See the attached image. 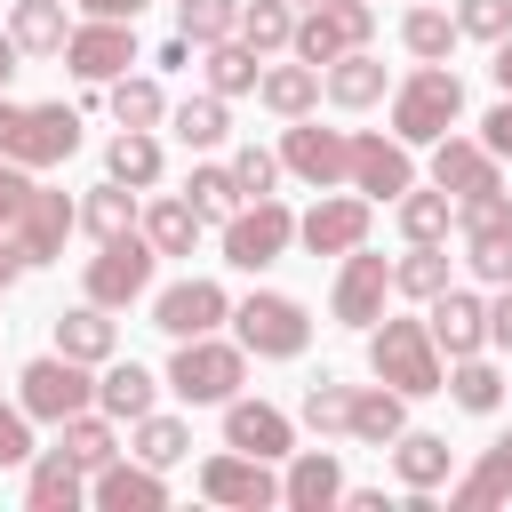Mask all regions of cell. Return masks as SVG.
<instances>
[{
  "label": "cell",
  "mask_w": 512,
  "mask_h": 512,
  "mask_svg": "<svg viewBox=\"0 0 512 512\" xmlns=\"http://www.w3.org/2000/svg\"><path fill=\"white\" fill-rule=\"evenodd\" d=\"M456 120H464V80H456L448 64H416V72L392 88V136H400V144H440Z\"/></svg>",
  "instance_id": "1"
},
{
  "label": "cell",
  "mask_w": 512,
  "mask_h": 512,
  "mask_svg": "<svg viewBox=\"0 0 512 512\" xmlns=\"http://www.w3.org/2000/svg\"><path fill=\"white\" fill-rule=\"evenodd\" d=\"M368 368H376V384H392V392H408V400H424V392L448 384L440 344H432L424 320H384V328H368Z\"/></svg>",
  "instance_id": "2"
},
{
  "label": "cell",
  "mask_w": 512,
  "mask_h": 512,
  "mask_svg": "<svg viewBox=\"0 0 512 512\" xmlns=\"http://www.w3.org/2000/svg\"><path fill=\"white\" fill-rule=\"evenodd\" d=\"M240 376H248V352L224 344V336H184L176 360H168V392H184L192 408H224L240 392Z\"/></svg>",
  "instance_id": "3"
},
{
  "label": "cell",
  "mask_w": 512,
  "mask_h": 512,
  "mask_svg": "<svg viewBox=\"0 0 512 512\" xmlns=\"http://www.w3.org/2000/svg\"><path fill=\"white\" fill-rule=\"evenodd\" d=\"M288 240H296V216H288L280 192L240 200V208L224 216V264H232V272H264V264H280Z\"/></svg>",
  "instance_id": "4"
},
{
  "label": "cell",
  "mask_w": 512,
  "mask_h": 512,
  "mask_svg": "<svg viewBox=\"0 0 512 512\" xmlns=\"http://www.w3.org/2000/svg\"><path fill=\"white\" fill-rule=\"evenodd\" d=\"M232 344L240 352H256V360H296L304 344H312V320H304V304L296 296H280V288H256L248 304H232Z\"/></svg>",
  "instance_id": "5"
},
{
  "label": "cell",
  "mask_w": 512,
  "mask_h": 512,
  "mask_svg": "<svg viewBox=\"0 0 512 512\" xmlns=\"http://www.w3.org/2000/svg\"><path fill=\"white\" fill-rule=\"evenodd\" d=\"M368 32H376V0H312L304 16H296V32H288V48H296V64H336L344 48H368Z\"/></svg>",
  "instance_id": "6"
},
{
  "label": "cell",
  "mask_w": 512,
  "mask_h": 512,
  "mask_svg": "<svg viewBox=\"0 0 512 512\" xmlns=\"http://www.w3.org/2000/svg\"><path fill=\"white\" fill-rule=\"evenodd\" d=\"M16 400H24V416H40V424H64V416H80V408H96V384H88V360H64V352H48V360H32V368L16 376Z\"/></svg>",
  "instance_id": "7"
},
{
  "label": "cell",
  "mask_w": 512,
  "mask_h": 512,
  "mask_svg": "<svg viewBox=\"0 0 512 512\" xmlns=\"http://www.w3.org/2000/svg\"><path fill=\"white\" fill-rule=\"evenodd\" d=\"M152 264H160V248H152L144 232H120V240H104V256H88V304H104V312L136 304V296L152 288Z\"/></svg>",
  "instance_id": "8"
},
{
  "label": "cell",
  "mask_w": 512,
  "mask_h": 512,
  "mask_svg": "<svg viewBox=\"0 0 512 512\" xmlns=\"http://www.w3.org/2000/svg\"><path fill=\"white\" fill-rule=\"evenodd\" d=\"M72 152H80V112L72 104H24L0 160H16V168H64Z\"/></svg>",
  "instance_id": "9"
},
{
  "label": "cell",
  "mask_w": 512,
  "mask_h": 512,
  "mask_svg": "<svg viewBox=\"0 0 512 512\" xmlns=\"http://www.w3.org/2000/svg\"><path fill=\"white\" fill-rule=\"evenodd\" d=\"M200 496H208V504H232V512H264V504H280V480H272L264 456L224 448V456L200 464Z\"/></svg>",
  "instance_id": "10"
},
{
  "label": "cell",
  "mask_w": 512,
  "mask_h": 512,
  "mask_svg": "<svg viewBox=\"0 0 512 512\" xmlns=\"http://www.w3.org/2000/svg\"><path fill=\"white\" fill-rule=\"evenodd\" d=\"M280 168L304 176L312 192H336L344 168H352V136H344V128H312V120H296V128L280 136Z\"/></svg>",
  "instance_id": "11"
},
{
  "label": "cell",
  "mask_w": 512,
  "mask_h": 512,
  "mask_svg": "<svg viewBox=\"0 0 512 512\" xmlns=\"http://www.w3.org/2000/svg\"><path fill=\"white\" fill-rule=\"evenodd\" d=\"M224 320H232V296H224L216 280H176V288L152 296V328L176 336V344H184V336H216Z\"/></svg>",
  "instance_id": "12"
},
{
  "label": "cell",
  "mask_w": 512,
  "mask_h": 512,
  "mask_svg": "<svg viewBox=\"0 0 512 512\" xmlns=\"http://www.w3.org/2000/svg\"><path fill=\"white\" fill-rule=\"evenodd\" d=\"M384 296H392V264L384 256H368V240L344 256V272H336V296H328V312L344 320V328H376L384 320Z\"/></svg>",
  "instance_id": "13"
},
{
  "label": "cell",
  "mask_w": 512,
  "mask_h": 512,
  "mask_svg": "<svg viewBox=\"0 0 512 512\" xmlns=\"http://www.w3.org/2000/svg\"><path fill=\"white\" fill-rule=\"evenodd\" d=\"M64 64H72L80 80H120V72L136 64V24H112V16H88V24H72V40H64Z\"/></svg>",
  "instance_id": "14"
},
{
  "label": "cell",
  "mask_w": 512,
  "mask_h": 512,
  "mask_svg": "<svg viewBox=\"0 0 512 512\" xmlns=\"http://www.w3.org/2000/svg\"><path fill=\"white\" fill-rule=\"evenodd\" d=\"M344 184H352L360 200H400V192L416 184V160H408L400 136H352V168H344Z\"/></svg>",
  "instance_id": "15"
},
{
  "label": "cell",
  "mask_w": 512,
  "mask_h": 512,
  "mask_svg": "<svg viewBox=\"0 0 512 512\" xmlns=\"http://www.w3.org/2000/svg\"><path fill=\"white\" fill-rule=\"evenodd\" d=\"M80 224V208L64 200V192H48V184H32V200H24V216L8 224V240H16V256L24 264H56L64 256V232Z\"/></svg>",
  "instance_id": "16"
},
{
  "label": "cell",
  "mask_w": 512,
  "mask_h": 512,
  "mask_svg": "<svg viewBox=\"0 0 512 512\" xmlns=\"http://www.w3.org/2000/svg\"><path fill=\"white\" fill-rule=\"evenodd\" d=\"M296 240L312 256H352L368 240V200H344V192H320L304 216H296Z\"/></svg>",
  "instance_id": "17"
},
{
  "label": "cell",
  "mask_w": 512,
  "mask_h": 512,
  "mask_svg": "<svg viewBox=\"0 0 512 512\" xmlns=\"http://www.w3.org/2000/svg\"><path fill=\"white\" fill-rule=\"evenodd\" d=\"M424 328H432V344H440L448 360L488 352V304H480L472 288H440V296H432V312H424Z\"/></svg>",
  "instance_id": "18"
},
{
  "label": "cell",
  "mask_w": 512,
  "mask_h": 512,
  "mask_svg": "<svg viewBox=\"0 0 512 512\" xmlns=\"http://www.w3.org/2000/svg\"><path fill=\"white\" fill-rule=\"evenodd\" d=\"M224 448H248V456L272 464V456L296 448V424H288L272 400H240V392H232V400H224Z\"/></svg>",
  "instance_id": "19"
},
{
  "label": "cell",
  "mask_w": 512,
  "mask_h": 512,
  "mask_svg": "<svg viewBox=\"0 0 512 512\" xmlns=\"http://www.w3.org/2000/svg\"><path fill=\"white\" fill-rule=\"evenodd\" d=\"M280 504H288V512H328V504H344V464H336L328 448H288Z\"/></svg>",
  "instance_id": "20"
},
{
  "label": "cell",
  "mask_w": 512,
  "mask_h": 512,
  "mask_svg": "<svg viewBox=\"0 0 512 512\" xmlns=\"http://www.w3.org/2000/svg\"><path fill=\"white\" fill-rule=\"evenodd\" d=\"M432 184H440L448 200H472V192H496L504 176H496V152H488V144L440 136V144H432Z\"/></svg>",
  "instance_id": "21"
},
{
  "label": "cell",
  "mask_w": 512,
  "mask_h": 512,
  "mask_svg": "<svg viewBox=\"0 0 512 512\" xmlns=\"http://www.w3.org/2000/svg\"><path fill=\"white\" fill-rule=\"evenodd\" d=\"M88 496H96L104 512H160V504H168V480H160L144 456H136V464L112 456V464H96V488H88Z\"/></svg>",
  "instance_id": "22"
},
{
  "label": "cell",
  "mask_w": 512,
  "mask_h": 512,
  "mask_svg": "<svg viewBox=\"0 0 512 512\" xmlns=\"http://www.w3.org/2000/svg\"><path fill=\"white\" fill-rule=\"evenodd\" d=\"M80 496H88V472H80L64 448H48V456L24 464V504H32V512H80Z\"/></svg>",
  "instance_id": "23"
},
{
  "label": "cell",
  "mask_w": 512,
  "mask_h": 512,
  "mask_svg": "<svg viewBox=\"0 0 512 512\" xmlns=\"http://www.w3.org/2000/svg\"><path fill=\"white\" fill-rule=\"evenodd\" d=\"M320 96L344 104V112H368V104L384 96V64H376L368 48H344L336 64H320Z\"/></svg>",
  "instance_id": "24"
},
{
  "label": "cell",
  "mask_w": 512,
  "mask_h": 512,
  "mask_svg": "<svg viewBox=\"0 0 512 512\" xmlns=\"http://www.w3.org/2000/svg\"><path fill=\"white\" fill-rule=\"evenodd\" d=\"M360 448H392L400 432H408V392H392V384H368V392H352V424H344Z\"/></svg>",
  "instance_id": "25"
},
{
  "label": "cell",
  "mask_w": 512,
  "mask_h": 512,
  "mask_svg": "<svg viewBox=\"0 0 512 512\" xmlns=\"http://www.w3.org/2000/svg\"><path fill=\"white\" fill-rule=\"evenodd\" d=\"M152 400H160V376H152V368H136V360H104V376H96V408H104V416L136 424Z\"/></svg>",
  "instance_id": "26"
},
{
  "label": "cell",
  "mask_w": 512,
  "mask_h": 512,
  "mask_svg": "<svg viewBox=\"0 0 512 512\" xmlns=\"http://www.w3.org/2000/svg\"><path fill=\"white\" fill-rule=\"evenodd\" d=\"M8 40H16L24 56H64V40H72V16H64V0H16V16H8Z\"/></svg>",
  "instance_id": "27"
},
{
  "label": "cell",
  "mask_w": 512,
  "mask_h": 512,
  "mask_svg": "<svg viewBox=\"0 0 512 512\" xmlns=\"http://www.w3.org/2000/svg\"><path fill=\"white\" fill-rule=\"evenodd\" d=\"M456 232H464V264H472V280L504 288V280H512V216H480V224H456Z\"/></svg>",
  "instance_id": "28"
},
{
  "label": "cell",
  "mask_w": 512,
  "mask_h": 512,
  "mask_svg": "<svg viewBox=\"0 0 512 512\" xmlns=\"http://www.w3.org/2000/svg\"><path fill=\"white\" fill-rule=\"evenodd\" d=\"M504 496H512V432H504V440L448 488V504H456V512H488V504H504Z\"/></svg>",
  "instance_id": "29"
},
{
  "label": "cell",
  "mask_w": 512,
  "mask_h": 512,
  "mask_svg": "<svg viewBox=\"0 0 512 512\" xmlns=\"http://www.w3.org/2000/svg\"><path fill=\"white\" fill-rule=\"evenodd\" d=\"M112 344H120V336H112V312H104V304H80V312H64V320H56V352H64V360L104 368V360H112Z\"/></svg>",
  "instance_id": "30"
},
{
  "label": "cell",
  "mask_w": 512,
  "mask_h": 512,
  "mask_svg": "<svg viewBox=\"0 0 512 512\" xmlns=\"http://www.w3.org/2000/svg\"><path fill=\"white\" fill-rule=\"evenodd\" d=\"M448 464H456V448H448L440 432H400V440H392V472H400V488H440Z\"/></svg>",
  "instance_id": "31"
},
{
  "label": "cell",
  "mask_w": 512,
  "mask_h": 512,
  "mask_svg": "<svg viewBox=\"0 0 512 512\" xmlns=\"http://www.w3.org/2000/svg\"><path fill=\"white\" fill-rule=\"evenodd\" d=\"M256 96H264V112L304 120V112L320 104V72H312V64H272V72H256Z\"/></svg>",
  "instance_id": "32"
},
{
  "label": "cell",
  "mask_w": 512,
  "mask_h": 512,
  "mask_svg": "<svg viewBox=\"0 0 512 512\" xmlns=\"http://www.w3.org/2000/svg\"><path fill=\"white\" fill-rule=\"evenodd\" d=\"M104 168H112V184H128V192L160 184V136H152V128H120L112 152H104Z\"/></svg>",
  "instance_id": "33"
},
{
  "label": "cell",
  "mask_w": 512,
  "mask_h": 512,
  "mask_svg": "<svg viewBox=\"0 0 512 512\" xmlns=\"http://www.w3.org/2000/svg\"><path fill=\"white\" fill-rule=\"evenodd\" d=\"M136 232H144L160 256H192V240H200V208H192V200H152V208L136 216Z\"/></svg>",
  "instance_id": "34"
},
{
  "label": "cell",
  "mask_w": 512,
  "mask_h": 512,
  "mask_svg": "<svg viewBox=\"0 0 512 512\" xmlns=\"http://www.w3.org/2000/svg\"><path fill=\"white\" fill-rule=\"evenodd\" d=\"M456 40H464V32H456L448 8H408V16H400V48H408L416 64H448Z\"/></svg>",
  "instance_id": "35"
},
{
  "label": "cell",
  "mask_w": 512,
  "mask_h": 512,
  "mask_svg": "<svg viewBox=\"0 0 512 512\" xmlns=\"http://www.w3.org/2000/svg\"><path fill=\"white\" fill-rule=\"evenodd\" d=\"M392 288L416 296V304H432V296L448 288V248H440V240H408V256L392 264Z\"/></svg>",
  "instance_id": "36"
},
{
  "label": "cell",
  "mask_w": 512,
  "mask_h": 512,
  "mask_svg": "<svg viewBox=\"0 0 512 512\" xmlns=\"http://www.w3.org/2000/svg\"><path fill=\"white\" fill-rule=\"evenodd\" d=\"M56 448H64L80 472H96V464H112V456H120V440H112V416H88V408L56 424Z\"/></svg>",
  "instance_id": "37"
},
{
  "label": "cell",
  "mask_w": 512,
  "mask_h": 512,
  "mask_svg": "<svg viewBox=\"0 0 512 512\" xmlns=\"http://www.w3.org/2000/svg\"><path fill=\"white\" fill-rule=\"evenodd\" d=\"M200 64H208V88H216V96H248V88H256V48H248L240 32H232V40H208Z\"/></svg>",
  "instance_id": "38"
},
{
  "label": "cell",
  "mask_w": 512,
  "mask_h": 512,
  "mask_svg": "<svg viewBox=\"0 0 512 512\" xmlns=\"http://www.w3.org/2000/svg\"><path fill=\"white\" fill-rule=\"evenodd\" d=\"M112 88V120L120 128H160L168 120V96H160V80H144V72H120V80H104Z\"/></svg>",
  "instance_id": "39"
},
{
  "label": "cell",
  "mask_w": 512,
  "mask_h": 512,
  "mask_svg": "<svg viewBox=\"0 0 512 512\" xmlns=\"http://www.w3.org/2000/svg\"><path fill=\"white\" fill-rule=\"evenodd\" d=\"M168 120H176V136H184L192 152H208V144H224V136H232V112H224V96H216V88H208V96H184Z\"/></svg>",
  "instance_id": "40"
},
{
  "label": "cell",
  "mask_w": 512,
  "mask_h": 512,
  "mask_svg": "<svg viewBox=\"0 0 512 512\" xmlns=\"http://www.w3.org/2000/svg\"><path fill=\"white\" fill-rule=\"evenodd\" d=\"M136 216H144V208H136V192H128V184H112V176H104V184L88 192V208H80V224H88L96 240H120V232H136Z\"/></svg>",
  "instance_id": "41"
},
{
  "label": "cell",
  "mask_w": 512,
  "mask_h": 512,
  "mask_svg": "<svg viewBox=\"0 0 512 512\" xmlns=\"http://www.w3.org/2000/svg\"><path fill=\"white\" fill-rule=\"evenodd\" d=\"M392 208H400V232H408V240H448V224H456V200H448L440 184H432V192H416V184H408Z\"/></svg>",
  "instance_id": "42"
},
{
  "label": "cell",
  "mask_w": 512,
  "mask_h": 512,
  "mask_svg": "<svg viewBox=\"0 0 512 512\" xmlns=\"http://www.w3.org/2000/svg\"><path fill=\"white\" fill-rule=\"evenodd\" d=\"M440 392H456V408H472V416H496V408H504V376H496L480 352H464V360H456V376H448Z\"/></svg>",
  "instance_id": "43"
},
{
  "label": "cell",
  "mask_w": 512,
  "mask_h": 512,
  "mask_svg": "<svg viewBox=\"0 0 512 512\" xmlns=\"http://www.w3.org/2000/svg\"><path fill=\"white\" fill-rule=\"evenodd\" d=\"M136 456H144L152 472H168V464H184V456H192V432H184L176 416L144 408V416H136Z\"/></svg>",
  "instance_id": "44"
},
{
  "label": "cell",
  "mask_w": 512,
  "mask_h": 512,
  "mask_svg": "<svg viewBox=\"0 0 512 512\" xmlns=\"http://www.w3.org/2000/svg\"><path fill=\"white\" fill-rule=\"evenodd\" d=\"M288 32H296V8H288V0H240V40H248L256 56L288 48Z\"/></svg>",
  "instance_id": "45"
},
{
  "label": "cell",
  "mask_w": 512,
  "mask_h": 512,
  "mask_svg": "<svg viewBox=\"0 0 512 512\" xmlns=\"http://www.w3.org/2000/svg\"><path fill=\"white\" fill-rule=\"evenodd\" d=\"M176 32H184L192 48L232 40V32H240V0H176Z\"/></svg>",
  "instance_id": "46"
},
{
  "label": "cell",
  "mask_w": 512,
  "mask_h": 512,
  "mask_svg": "<svg viewBox=\"0 0 512 512\" xmlns=\"http://www.w3.org/2000/svg\"><path fill=\"white\" fill-rule=\"evenodd\" d=\"M184 200L200 208V224H208V216L224 224V216L240 208V184H232V168H192V184H184Z\"/></svg>",
  "instance_id": "47"
},
{
  "label": "cell",
  "mask_w": 512,
  "mask_h": 512,
  "mask_svg": "<svg viewBox=\"0 0 512 512\" xmlns=\"http://www.w3.org/2000/svg\"><path fill=\"white\" fill-rule=\"evenodd\" d=\"M304 424H312V432H344V424H352V384H336V376L304 384Z\"/></svg>",
  "instance_id": "48"
},
{
  "label": "cell",
  "mask_w": 512,
  "mask_h": 512,
  "mask_svg": "<svg viewBox=\"0 0 512 512\" xmlns=\"http://www.w3.org/2000/svg\"><path fill=\"white\" fill-rule=\"evenodd\" d=\"M232 184H240V200H264V192L280 184V152H264V144H240V152H232Z\"/></svg>",
  "instance_id": "49"
},
{
  "label": "cell",
  "mask_w": 512,
  "mask_h": 512,
  "mask_svg": "<svg viewBox=\"0 0 512 512\" xmlns=\"http://www.w3.org/2000/svg\"><path fill=\"white\" fill-rule=\"evenodd\" d=\"M456 32L464 40H504L512 32V0H464L456 8Z\"/></svg>",
  "instance_id": "50"
},
{
  "label": "cell",
  "mask_w": 512,
  "mask_h": 512,
  "mask_svg": "<svg viewBox=\"0 0 512 512\" xmlns=\"http://www.w3.org/2000/svg\"><path fill=\"white\" fill-rule=\"evenodd\" d=\"M0 464H32V416H24V400L16 408L0 400Z\"/></svg>",
  "instance_id": "51"
},
{
  "label": "cell",
  "mask_w": 512,
  "mask_h": 512,
  "mask_svg": "<svg viewBox=\"0 0 512 512\" xmlns=\"http://www.w3.org/2000/svg\"><path fill=\"white\" fill-rule=\"evenodd\" d=\"M24 200H32V168H16V160H0V232L24 216Z\"/></svg>",
  "instance_id": "52"
},
{
  "label": "cell",
  "mask_w": 512,
  "mask_h": 512,
  "mask_svg": "<svg viewBox=\"0 0 512 512\" xmlns=\"http://www.w3.org/2000/svg\"><path fill=\"white\" fill-rule=\"evenodd\" d=\"M480 144H488L496 160H512V96H504V104H496V112L480 120Z\"/></svg>",
  "instance_id": "53"
},
{
  "label": "cell",
  "mask_w": 512,
  "mask_h": 512,
  "mask_svg": "<svg viewBox=\"0 0 512 512\" xmlns=\"http://www.w3.org/2000/svg\"><path fill=\"white\" fill-rule=\"evenodd\" d=\"M488 344L496 352H512V280L496 288V304H488Z\"/></svg>",
  "instance_id": "54"
},
{
  "label": "cell",
  "mask_w": 512,
  "mask_h": 512,
  "mask_svg": "<svg viewBox=\"0 0 512 512\" xmlns=\"http://www.w3.org/2000/svg\"><path fill=\"white\" fill-rule=\"evenodd\" d=\"M80 8H88V16H112V24H136V16H144V0H80Z\"/></svg>",
  "instance_id": "55"
},
{
  "label": "cell",
  "mask_w": 512,
  "mask_h": 512,
  "mask_svg": "<svg viewBox=\"0 0 512 512\" xmlns=\"http://www.w3.org/2000/svg\"><path fill=\"white\" fill-rule=\"evenodd\" d=\"M344 504H352V512H392V496H384V488H344Z\"/></svg>",
  "instance_id": "56"
},
{
  "label": "cell",
  "mask_w": 512,
  "mask_h": 512,
  "mask_svg": "<svg viewBox=\"0 0 512 512\" xmlns=\"http://www.w3.org/2000/svg\"><path fill=\"white\" fill-rule=\"evenodd\" d=\"M488 72H496V88H504V96H512V32H504V40H496V64H488Z\"/></svg>",
  "instance_id": "57"
},
{
  "label": "cell",
  "mask_w": 512,
  "mask_h": 512,
  "mask_svg": "<svg viewBox=\"0 0 512 512\" xmlns=\"http://www.w3.org/2000/svg\"><path fill=\"white\" fill-rule=\"evenodd\" d=\"M16 272H24V256H16V240H0V296L16 288Z\"/></svg>",
  "instance_id": "58"
},
{
  "label": "cell",
  "mask_w": 512,
  "mask_h": 512,
  "mask_svg": "<svg viewBox=\"0 0 512 512\" xmlns=\"http://www.w3.org/2000/svg\"><path fill=\"white\" fill-rule=\"evenodd\" d=\"M16 56H24V48H16L8 32H0V88H8V72H16Z\"/></svg>",
  "instance_id": "59"
},
{
  "label": "cell",
  "mask_w": 512,
  "mask_h": 512,
  "mask_svg": "<svg viewBox=\"0 0 512 512\" xmlns=\"http://www.w3.org/2000/svg\"><path fill=\"white\" fill-rule=\"evenodd\" d=\"M16 112H24V104H8V96H0V152H8V128H16Z\"/></svg>",
  "instance_id": "60"
},
{
  "label": "cell",
  "mask_w": 512,
  "mask_h": 512,
  "mask_svg": "<svg viewBox=\"0 0 512 512\" xmlns=\"http://www.w3.org/2000/svg\"><path fill=\"white\" fill-rule=\"evenodd\" d=\"M296 8H312V0H296Z\"/></svg>",
  "instance_id": "61"
}]
</instances>
